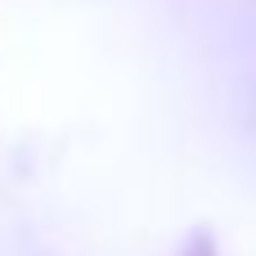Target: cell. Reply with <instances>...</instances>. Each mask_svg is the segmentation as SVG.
I'll return each instance as SVG.
<instances>
[{"mask_svg": "<svg viewBox=\"0 0 256 256\" xmlns=\"http://www.w3.org/2000/svg\"><path fill=\"white\" fill-rule=\"evenodd\" d=\"M176 256H220V248H216V238H212L207 230H198V234H194Z\"/></svg>", "mask_w": 256, "mask_h": 256, "instance_id": "cell-1", "label": "cell"}]
</instances>
